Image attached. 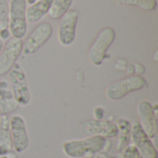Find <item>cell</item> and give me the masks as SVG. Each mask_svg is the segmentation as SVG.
Masks as SVG:
<instances>
[{"mask_svg": "<svg viewBox=\"0 0 158 158\" xmlns=\"http://www.w3.org/2000/svg\"><path fill=\"white\" fill-rule=\"evenodd\" d=\"M106 144V138L90 136L82 140H73L64 143L63 152L69 158L86 157L101 152Z\"/></svg>", "mask_w": 158, "mask_h": 158, "instance_id": "cell-1", "label": "cell"}, {"mask_svg": "<svg viewBox=\"0 0 158 158\" xmlns=\"http://www.w3.org/2000/svg\"><path fill=\"white\" fill-rule=\"evenodd\" d=\"M146 84L147 81L143 76H131L109 84L106 91V95L111 101H118L133 92L143 89Z\"/></svg>", "mask_w": 158, "mask_h": 158, "instance_id": "cell-2", "label": "cell"}, {"mask_svg": "<svg viewBox=\"0 0 158 158\" xmlns=\"http://www.w3.org/2000/svg\"><path fill=\"white\" fill-rule=\"evenodd\" d=\"M115 39L116 31L113 28H104L98 33L94 43L92 44L88 53L89 60L94 66L98 67L104 62L106 53L111 44L114 43Z\"/></svg>", "mask_w": 158, "mask_h": 158, "instance_id": "cell-3", "label": "cell"}, {"mask_svg": "<svg viewBox=\"0 0 158 158\" xmlns=\"http://www.w3.org/2000/svg\"><path fill=\"white\" fill-rule=\"evenodd\" d=\"M26 0H11L8 16V31L13 38L22 40L26 34L28 23L26 19Z\"/></svg>", "mask_w": 158, "mask_h": 158, "instance_id": "cell-4", "label": "cell"}, {"mask_svg": "<svg viewBox=\"0 0 158 158\" xmlns=\"http://www.w3.org/2000/svg\"><path fill=\"white\" fill-rule=\"evenodd\" d=\"M7 74L10 80L14 99L19 106H28L31 97L24 70L19 65H14Z\"/></svg>", "mask_w": 158, "mask_h": 158, "instance_id": "cell-5", "label": "cell"}, {"mask_svg": "<svg viewBox=\"0 0 158 158\" xmlns=\"http://www.w3.org/2000/svg\"><path fill=\"white\" fill-rule=\"evenodd\" d=\"M53 26L49 22H43L36 26L23 43L22 52L25 55H31L37 52L51 37Z\"/></svg>", "mask_w": 158, "mask_h": 158, "instance_id": "cell-6", "label": "cell"}, {"mask_svg": "<svg viewBox=\"0 0 158 158\" xmlns=\"http://www.w3.org/2000/svg\"><path fill=\"white\" fill-rule=\"evenodd\" d=\"M23 42L21 39L8 38L0 53V76L6 75L16 64L22 52Z\"/></svg>", "mask_w": 158, "mask_h": 158, "instance_id": "cell-7", "label": "cell"}, {"mask_svg": "<svg viewBox=\"0 0 158 158\" xmlns=\"http://www.w3.org/2000/svg\"><path fill=\"white\" fill-rule=\"evenodd\" d=\"M9 128L12 147L15 152L19 154L24 152L30 143L29 135L23 118L19 115H14L9 118Z\"/></svg>", "mask_w": 158, "mask_h": 158, "instance_id": "cell-8", "label": "cell"}, {"mask_svg": "<svg viewBox=\"0 0 158 158\" xmlns=\"http://www.w3.org/2000/svg\"><path fill=\"white\" fill-rule=\"evenodd\" d=\"M79 15L75 10H69L60 19L57 30V39L61 45L69 46L76 38V30Z\"/></svg>", "mask_w": 158, "mask_h": 158, "instance_id": "cell-9", "label": "cell"}, {"mask_svg": "<svg viewBox=\"0 0 158 158\" xmlns=\"http://www.w3.org/2000/svg\"><path fill=\"white\" fill-rule=\"evenodd\" d=\"M81 132L90 136H100L104 138H114L118 136V130L116 123L103 119H90L81 123Z\"/></svg>", "mask_w": 158, "mask_h": 158, "instance_id": "cell-10", "label": "cell"}, {"mask_svg": "<svg viewBox=\"0 0 158 158\" xmlns=\"http://www.w3.org/2000/svg\"><path fill=\"white\" fill-rule=\"evenodd\" d=\"M131 136L134 146L143 158H157V151L151 139L146 135L140 123H134L131 129Z\"/></svg>", "mask_w": 158, "mask_h": 158, "instance_id": "cell-11", "label": "cell"}, {"mask_svg": "<svg viewBox=\"0 0 158 158\" xmlns=\"http://www.w3.org/2000/svg\"><path fill=\"white\" fill-rule=\"evenodd\" d=\"M137 111L140 118V125L146 135L150 139L156 137L157 133L156 108H154V106L148 101H143L138 105Z\"/></svg>", "mask_w": 158, "mask_h": 158, "instance_id": "cell-12", "label": "cell"}, {"mask_svg": "<svg viewBox=\"0 0 158 158\" xmlns=\"http://www.w3.org/2000/svg\"><path fill=\"white\" fill-rule=\"evenodd\" d=\"M53 0H38L26 9V19L29 23H35L48 14Z\"/></svg>", "mask_w": 158, "mask_h": 158, "instance_id": "cell-13", "label": "cell"}, {"mask_svg": "<svg viewBox=\"0 0 158 158\" xmlns=\"http://www.w3.org/2000/svg\"><path fill=\"white\" fill-rule=\"evenodd\" d=\"M12 149V142L9 128V118L2 116L0 118V156H6Z\"/></svg>", "mask_w": 158, "mask_h": 158, "instance_id": "cell-14", "label": "cell"}, {"mask_svg": "<svg viewBox=\"0 0 158 158\" xmlns=\"http://www.w3.org/2000/svg\"><path fill=\"white\" fill-rule=\"evenodd\" d=\"M73 0H53L50 6L48 16L53 19H60L72 5Z\"/></svg>", "mask_w": 158, "mask_h": 158, "instance_id": "cell-15", "label": "cell"}, {"mask_svg": "<svg viewBox=\"0 0 158 158\" xmlns=\"http://www.w3.org/2000/svg\"><path fill=\"white\" fill-rule=\"evenodd\" d=\"M118 130V133L119 134V139L118 142V150H123L125 147L128 146V143H129V139H130V135H131V123L126 120V119H118L116 123Z\"/></svg>", "mask_w": 158, "mask_h": 158, "instance_id": "cell-16", "label": "cell"}, {"mask_svg": "<svg viewBox=\"0 0 158 158\" xmlns=\"http://www.w3.org/2000/svg\"><path fill=\"white\" fill-rule=\"evenodd\" d=\"M119 4L130 6H136L145 11L155 10L156 7V0H118Z\"/></svg>", "mask_w": 158, "mask_h": 158, "instance_id": "cell-17", "label": "cell"}, {"mask_svg": "<svg viewBox=\"0 0 158 158\" xmlns=\"http://www.w3.org/2000/svg\"><path fill=\"white\" fill-rule=\"evenodd\" d=\"M9 6L6 0H0V31L8 28Z\"/></svg>", "mask_w": 158, "mask_h": 158, "instance_id": "cell-18", "label": "cell"}, {"mask_svg": "<svg viewBox=\"0 0 158 158\" xmlns=\"http://www.w3.org/2000/svg\"><path fill=\"white\" fill-rule=\"evenodd\" d=\"M18 107H19V105L14 99V97L10 99L0 98V118L2 116H6L7 114L14 112Z\"/></svg>", "mask_w": 158, "mask_h": 158, "instance_id": "cell-19", "label": "cell"}, {"mask_svg": "<svg viewBox=\"0 0 158 158\" xmlns=\"http://www.w3.org/2000/svg\"><path fill=\"white\" fill-rule=\"evenodd\" d=\"M121 158H140V154L134 145H128L124 148Z\"/></svg>", "mask_w": 158, "mask_h": 158, "instance_id": "cell-20", "label": "cell"}, {"mask_svg": "<svg viewBox=\"0 0 158 158\" xmlns=\"http://www.w3.org/2000/svg\"><path fill=\"white\" fill-rule=\"evenodd\" d=\"M94 117H95L96 119H101L103 118L104 114H105V111H104V109L102 107H96L94 109Z\"/></svg>", "mask_w": 158, "mask_h": 158, "instance_id": "cell-21", "label": "cell"}, {"mask_svg": "<svg viewBox=\"0 0 158 158\" xmlns=\"http://www.w3.org/2000/svg\"><path fill=\"white\" fill-rule=\"evenodd\" d=\"M9 35H10V32H9V31H8L7 29L3 30V31H0V37H1L0 39H1L2 41L5 40V39H8Z\"/></svg>", "mask_w": 158, "mask_h": 158, "instance_id": "cell-22", "label": "cell"}, {"mask_svg": "<svg viewBox=\"0 0 158 158\" xmlns=\"http://www.w3.org/2000/svg\"><path fill=\"white\" fill-rule=\"evenodd\" d=\"M3 47H4V43H3V41L0 39V53H1L2 50H3Z\"/></svg>", "mask_w": 158, "mask_h": 158, "instance_id": "cell-23", "label": "cell"}]
</instances>
